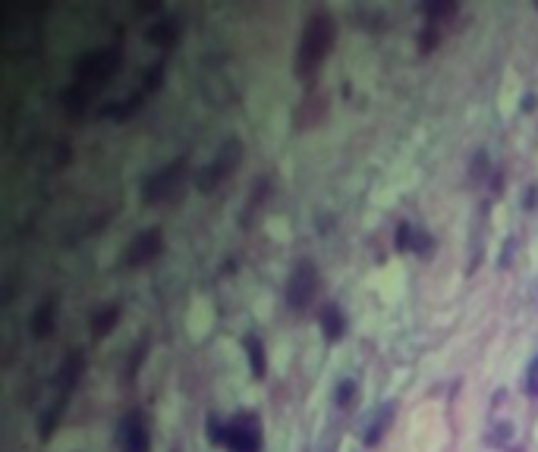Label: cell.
I'll return each mask as SVG.
<instances>
[{"label":"cell","mask_w":538,"mask_h":452,"mask_svg":"<svg viewBox=\"0 0 538 452\" xmlns=\"http://www.w3.org/2000/svg\"><path fill=\"white\" fill-rule=\"evenodd\" d=\"M334 38H337V22L330 13L318 10L309 16V22H305L303 35H299V50H296V73L299 79H309V75H315V69L324 63V56L330 54V47H334Z\"/></svg>","instance_id":"1"},{"label":"cell","mask_w":538,"mask_h":452,"mask_svg":"<svg viewBox=\"0 0 538 452\" xmlns=\"http://www.w3.org/2000/svg\"><path fill=\"white\" fill-rule=\"evenodd\" d=\"M221 446L227 452H261V446H265L261 418L255 412H240V414H233V418H227Z\"/></svg>","instance_id":"2"},{"label":"cell","mask_w":538,"mask_h":452,"mask_svg":"<svg viewBox=\"0 0 538 452\" xmlns=\"http://www.w3.org/2000/svg\"><path fill=\"white\" fill-rule=\"evenodd\" d=\"M318 289H321V276H318V267L312 261H299L293 267L290 280H286V305L293 311H305V308L315 301Z\"/></svg>","instance_id":"3"},{"label":"cell","mask_w":538,"mask_h":452,"mask_svg":"<svg viewBox=\"0 0 538 452\" xmlns=\"http://www.w3.org/2000/svg\"><path fill=\"white\" fill-rule=\"evenodd\" d=\"M183 179H186V163H170V167L158 170L152 179H145L142 186V198L145 204H164V201H173L183 195Z\"/></svg>","instance_id":"4"},{"label":"cell","mask_w":538,"mask_h":452,"mask_svg":"<svg viewBox=\"0 0 538 452\" xmlns=\"http://www.w3.org/2000/svg\"><path fill=\"white\" fill-rule=\"evenodd\" d=\"M240 163H242V144L236 142V138H230V142L221 144L215 163H211L208 170H202V173H198V188H202V192H211L217 182L230 179V176L236 173V167H240Z\"/></svg>","instance_id":"5"},{"label":"cell","mask_w":538,"mask_h":452,"mask_svg":"<svg viewBox=\"0 0 538 452\" xmlns=\"http://www.w3.org/2000/svg\"><path fill=\"white\" fill-rule=\"evenodd\" d=\"M164 251V232L161 229H142L139 236H133V242L123 251V264L126 267H145L154 257Z\"/></svg>","instance_id":"6"},{"label":"cell","mask_w":538,"mask_h":452,"mask_svg":"<svg viewBox=\"0 0 538 452\" xmlns=\"http://www.w3.org/2000/svg\"><path fill=\"white\" fill-rule=\"evenodd\" d=\"M120 452H152V437L142 412H129L120 421Z\"/></svg>","instance_id":"7"},{"label":"cell","mask_w":538,"mask_h":452,"mask_svg":"<svg viewBox=\"0 0 538 452\" xmlns=\"http://www.w3.org/2000/svg\"><path fill=\"white\" fill-rule=\"evenodd\" d=\"M393 414H397V405H393V402H384V405H378L372 414H368L365 430H362V443H365L368 449H375V446L384 439V433L391 430V424H393Z\"/></svg>","instance_id":"8"},{"label":"cell","mask_w":538,"mask_h":452,"mask_svg":"<svg viewBox=\"0 0 538 452\" xmlns=\"http://www.w3.org/2000/svg\"><path fill=\"white\" fill-rule=\"evenodd\" d=\"M82 368H85V358L79 355V352H70V355L64 358V364L57 368V377H54V386L60 389V399H66V396L76 389L79 377H82Z\"/></svg>","instance_id":"9"},{"label":"cell","mask_w":538,"mask_h":452,"mask_svg":"<svg viewBox=\"0 0 538 452\" xmlns=\"http://www.w3.org/2000/svg\"><path fill=\"white\" fill-rule=\"evenodd\" d=\"M328 113V98L321 91H312L303 98V104L296 107V126L299 129H309V126H318Z\"/></svg>","instance_id":"10"},{"label":"cell","mask_w":538,"mask_h":452,"mask_svg":"<svg viewBox=\"0 0 538 452\" xmlns=\"http://www.w3.org/2000/svg\"><path fill=\"white\" fill-rule=\"evenodd\" d=\"M321 333L328 342H340L347 336V314H343V308L337 301H328L321 308Z\"/></svg>","instance_id":"11"},{"label":"cell","mask_w":538,"mask_h":452,"mask_svg":"<svg viewBox=\"0 0 538 452\" xmlns=\"http://www.w3.org/2000/svg\"><path fill=\"white\" fill-rule=\"evenodd\" d=\"M242 349H246V361H249V370H252L255 380H265L268 374V352H265V342L259 336H246L242 339Z\"/></svg>","instance_id":"12"},{"label":"cell","mask_w":538,"mask_h":452,"mask_svg":"<svg viewBox=\"0 0 538 452\" xmlns=\"http://www.w3.org/2000/svg\"><path fill=\"white\" fill-rule=\"evenodd\" d=\"M54 320H57V301L54 299H45L38 305V311L32 314V333L38 339H45V336H51L54 333Z\"/></svg>","instance_id":"13"},{"label":"cell","mask_w":538,"mask_h":452,"mask_svg":"<svg viewBox=\"0 0 538 452\" xmlns=\"http://www.w3.org/2000/svg\"><path fill=\"white\" fill-rule=\"evenodd\" d=\"M117 320H120V305H104L101 311L92 317V333H95V336H108V333L117 326Z\"/></svg>","instance_id":"14"},{"label":"cell","mask_w":538,"mask_h":452,"mask_svg":"<svg viewBox=\"0 0 538 452\" xmlns=\"http://www.w3.org/2000/svg\"><path fill=\"white\" fill-rule=\"evenodd\" d=\"M412 236H416V226H412L409 220L397 223V236H393V248H397V251H409V248H412Z\"/></svg>","instance_id":"15"},{"label":"cell","mask_w":538,"mask_h":452,"mask_svg":"<svg viewBox=\"0 0 538 452\" xmlns=\"http://www.w3.org/2000/svg\"><path fill=\"white\" fill-rule=\"evenodd\" d=\"M431 248H435V239H431L425 229H419V226H416V236H412V248L409 251H416L419 257H428Z\"/></svg>","instance_id":"16"},{"label":"cell","mask_w":538,"mask_h":452,"mask_svg":"<svg viewBox=\"0 0 538 452\" xmlns=\"http://www.w3.org/2000/svg\"><path fill=\"white\" fill-rule=\"evenodd\" d=\"M356 383L353 380H343L340 386H337V393H334V402H337V408H349L353 405V399H356Z\"/></svg>","instance_id":"17"},{"label":"cell","mask_w":538,"mask_h":452,"mask_svg":"<svg viewBox=\"0 0 538 452\" xmlns=\"http://www.w3.org/2000/svg\"><path fill=\"white\" fill-rule=\"evenodd\" d=\"M419 10H422L428 19H437V16H453L456 3H422Z\"/></svg>","instance_id":"18"},{"label":"cell","mask_w":538,"mask_h":452,"mask_svg":"<svg viewBox=\"0 0 538 452\" xmlns=\"http://www.w3.org/2000/svg\"><path fill=\"white\" fill-rule=\"evenodd\" d=\"M523 389L529 396H538V355L532 358V364H529V370H525V380H523Z\"/></svg>","instance_id":"19"},{"label":"cell","mask_w":538,"mask_h":452,"mask_svg":"<svg viewBox=\"0 0 538 452\" xmlns=\"http://www.w3.org/2000/svg\"><path fill=\"white\" fill-rule=\"evenodd\" d=\"M510 424H497V430H494V433H488V443H491V446H504L507 443V439H510Z\"/></svg>","instance_id":"20"},{"label":"cell","mask_w":538,"mask_h":452,"mask_svg":"<svg viewBox=\"0 0 538 452\" xmlns=\"http://www.w3.org/2000/svg\"><path fill=\"white\" fill-rule=\"evenodd\" d=\"M435 44H437V29H435V25H428V29L422 31V38H419V47H422V50H431Z\"/></svg>","instance_id":"21"},{"label":"cell","mask_w":538,"mask_h":452,"mask_svg":"<svg viewBox=\"0 0 538 452\" xmlns=\"http://www.w3.org/2000/svg\"><path fill=\"white\" fill-rule=\"evenodd\" d=\"M507 452H525V449H519V446H513V449H507Z\"/></svg>","instance_id":"22"}]
</instances>
